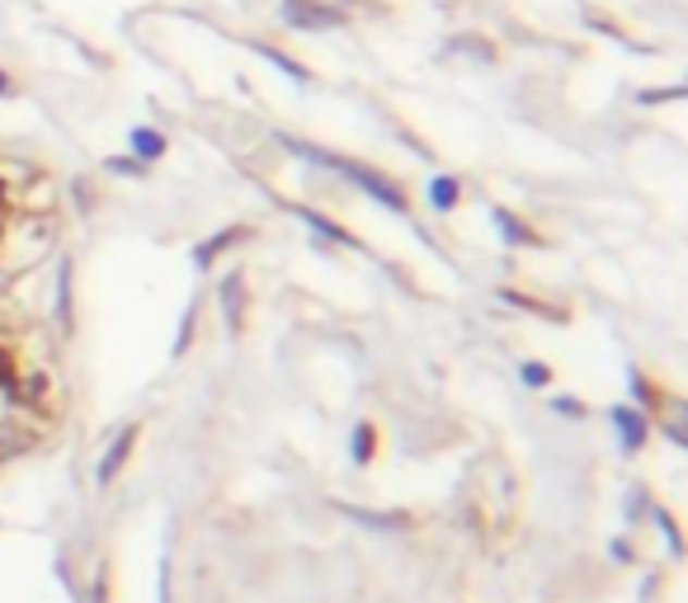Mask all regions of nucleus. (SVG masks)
Masks as SVG:
<instances>
[{
	"label": "nucleus",
	"instance_id": "nucleus-1",
	"mask_svg": "<svg viewBox=\"0 0 688 603\" xmlns=\"http://www.w3.org/2000/svg\"><path fill=\"white\" fill-rule=\"evenodd\" d=\"M283 20H288L293 28H340L344 14L325 10V5H311V0H288V5H283Z\"/></svg>",
	"mask_w": 688,
	"mask_h": 603
},
{
	"label": "nucleus",
	"instance_id": "nucleus-2",
	"mask_svg": "<svg viewBox=\"0 0 688 603\" xmlns=\"http://www.w3.org/2000/svg\"><path fill=\"white\" fill-rule=\"evenodd\" d=\"M133 434H137V429H133V424H127V429H123V434H113V443H109V453H105V457H99V471H95V481H99V485H109L113 477H119L123 457H127V448H133Z\"/></svg>",
	"mask_w": 688,
	"mask_h": 603
},
{
	"label": "nucleus",
	"instance_id": "nucleus-3",
	"mask_svg": "<svg viewBox=\"0 0 688 603\" xmlns=\"http://www.w3.org/2000/svg\"><path fill=\"white\" fill-rule=\"evenodd\" d=\"M613 424H618V434H623V448H627V453H637L641 443H647V420H641L632 406H613Z\"/></svg>",
	"mask_w": 688,
	"mask_h": 603
},
{
	"label": "nucleus",
	"instance_id": "nucleus-4",
	"mask_svg": "<svg viewBox=\"0 0 688 603\" xmlns=\"http://www.w3.org/2000/svg\"><path fill=\"white\" fill-rule=\"evenodd\" d=\"M457 194H463V184H457L453 175H439V180H429V204H434L439 212H453Z\"/></svg>",
	"mask_w": 688,
	"mask_h": 603
},
{
	"label": "nucleus",
	"instance_id": "nucleus-5",
	"mask_svg": "<svg viewBox=\"0 0 688 603\" xmlns=\"http://www.w3.org/2000/svg\"><path fill=\"white\" fill-rule=\"evenodd\" d=\"M297 218H303L311 232H321V236H331V241H340V246H354V236L344 232V226H335L331 218H321V212H311V208H297Z\"/></svg>",
	"mask_w": 688,
	"mask_h": 603
},
{
	"label": "nucleus",
	"instance_id": "nucleus-6",
	"mask_svg": "<svg viewBox=\"0 0 688 603\" xmlns=\"http://www.w3.org/2000/svg\"><path fill=\"white\" fill-rule=\"evenodd\" d=\"M133 156H142V161L165 156V137L156 133V127H137V133H133Z\"/></svg>",
	"mask_w": 688,
	"mask_h": 603
},
{
	"label": "nucleus",
	"instance_id": "nucleus-7",
	"mask_svg": "<svg viewBox=\"0 0 688 603\" xmlns=\"http://www.w3.org/2000/svg\"><path fill=\"white\" fill-rule=\"evenodd\" d=\"M495 226H500V236H505V241H514V246H528V241H533V232H528V226L514 218V212H505V208L495 212Z\"/></svg>",
	"mask_w": 688,
	"mask_h": 603
},
{
	"label": "nucleus",
	"instance_id": "nucleus-8",
	"mask_svg": "<svg viewBox=\"0 0 688 603\" xmlns=\"http://www.w3.org/2000/svg\"><path fill=\"white\" fill-rule=\"evenodd\" d=\"M255 52H260V57H269V62H274L279 71H288V76H293V81H307V66H297V62H293V57H283L279 48H269V42H255Z\"/></svg>",
	"mask_w": 688,
	"mask_h": 603
},
{
	"label": "nucleus",
	"instance_id": "nucleus-9",
	"mask_svg": "<svg viewBox=\"0 0 688 603\" xmlns=\"http://www.w3.org/2000/svg\"><path fill=\"white\" fill-rule=\"evenodd\" d=\"M232 241H236V232H218L208 246H198V264H212V255H218L222 246H232Z\"/></svg>",
	"mask_w": 688,
	"mask_h": 603
},
{
	"label": "nucleus",
	"instance_id": "nucleus-10",
	"mask_svg": "<svg viewBox=\"0 0 688 603\" xmlns=\"http://www.w3.org/2000/svg\"><path fill=\"white\" fill-rule=\"evenodd\" d=\"M236 288H241V274H232L222 283V307H226V325H236Z\"/></svg>",
	"mask_w": 688,
	"mask_h": 603
},
{
	"label": "nucleus",
	"instance_id": "nucleus-11",
	"mask_svg": "<svg viewBox=\"0 0 688 603\" xmlns=\"http://www.w3.org/2000/svg\"><path fill=\"white\" fill-rule=\"evenodd\" d=\"M354 457H358V463H368V457H372V424L354 429Z\"/></svg>",
	"mask_w": 688,
	"mask_h": 603
},
{
	"label": "nucleus",
	"instance_id": "nucleus-12",
	"mask_svg": "<svg viewBox=\"0 0 688 603\" xmlns=\"http://www.w3.org/2000/svg\"><path fill=\"white\" fill-rule=\"evenodd\" d=\"M519 378H524V386H548V378H552V372L542 368V364H524V372H519Z\"/></svg>",
	"mask_w": 688,
	"mask_h": 603
},
{
	"label": "nucleus",
	"instance_id": "nucleus-13",
	"mask_svg": "<svg viewBox=\"0 0 688 603\" xmlns=\"http://www.w3.org/2000/svg\"><path fill=\"white\" fill-rule=\"evenodd\" d=\"M0 382H14V364H10L5 349H0Z\"/></svg>",
	"mask_w": 688,
	"mask_h": 603
},
{
	"label": "nucleus",
	"instance_id": "nucleus-14",
	"mask_svg": "<svg viewBox=\"0 0 688 603\" xmlns=\"http://www.w3.org/2000/svg\"><path fill=\"white\" fill-rule=\"evenodd\" d=\"M556 410H562V415H585V406H576V401H570V396H562V401H556Z\"/></svg>",
	"mask_w": 688,
	"mask_h": 603
},
{
	"label": "nucleus",
	"instance_id": "nucleus-15",
	"mask_svg": "<svg viewBox=\"0 0 688 603\" xmlns=\"http://www.w3.org/2000/svg\"><path fill=\"white\" fill-rule=\"evenodd\" d=\"M669 439H675V448H688V434H684V424H679V420L669 424Z\"/></svg>",
	"mask_w": 688,
	"mask_h": 603
},
{
	"label": "nucleus",
	"instance_id": "nucleus-16",
	"mask_svg": "<svg viewBox=\"0 0 688 603\" xmlns=\"http://www.w3.org/2000/svg\"><path fill=\"white\" fill-rule=\"evenodd\" d=\"M632 392H637L641 401H651V386H647V382H641V378H637V372H632Z\"/></svg>",
	"mask_w": 688,
	"mask_h": 603
},
{
	"label": "nucleus",
	"instance_id": "nucleus-17",
	"mask_svg": "<svg viewBox=\"0 0 688 603\" xmlns=\"http://www.w3.org/2000/svg\"><path fill=\"white\" fill-rule=\"evenodd\" d=\"M0 95H10V76H5V71H0Z\"/></svg>",
	"mask_w": 688,
	"mask_h": 603
}]
</instances>
